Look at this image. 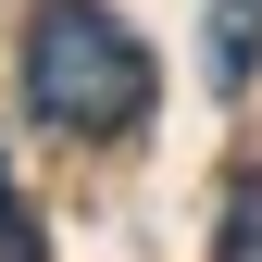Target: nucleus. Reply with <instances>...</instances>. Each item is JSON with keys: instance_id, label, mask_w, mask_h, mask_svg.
I'll return each instance as SVG.
<instances>
[{"instance_id": "1", "label": "nucleus", "mask_w": 262, "mask_h": 262, "mask_svg": "<svg viewBox=\"0 0 262 262\" xmlns=\"http://www.w3.org/2000/svg\"><path fill=\"white\" fill-rule=\"evenodd\" d=\"M25 113L62 125V138L150 125V38L100 0H38L25 13Z\"/></svg>"}, {"instance_id": "2", "label": "nucleus", "mask_w": 262, "mask_h": 262, "mask_svg": "<svg viewBox=\"0 0 262 262\" xmlns=\"http://www.w3.org/2000/svg\"><path fill=\"white\" fill-rule=\"evenodd\" d=\"M250 75H262V0H212V88L237 100Z\"/></svg>"}, {"instance_id": "3", "label": "nucleus", "mask_w": 262, "mask_h": 262, "mask_svg": "<svg viewBox=\"0 0 262 262\" xmlns=\"http://www.w3.org/2000/svg\"><path fill=\"white\" fill-rule=\"evenodd\" d=\"M225 250H262V175H237V200H225Z\"/></svg>"}, {"instance_id": "4", "label": "nucleus", "mask_w": 262, "mask_h": 262, "mask_svg": "<svg viewBox=\"0 0 262 262\" xmlns=\"http://www.w3.org/2000/svg\"><path fill=\"white\" fill-rule=\"evenodd\" d=\"M0 250H50V225H38V212L13 200V175H0Z\"/></svg>"}]
</instances>
